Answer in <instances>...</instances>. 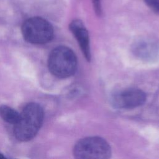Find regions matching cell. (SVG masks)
Returning a JSON list of instances; mask_svg holds the SVG:
<instances>
[{
  "instance_id": "cell-3",
  "label": "cell",
  "mask_w": 159,
  "mask_h": 159,
  "mask_svg": "<svg viewBox=\"0 0 159 159\" xmlns=\"http://www.w3.org/2000/svg\"><path fill=\"white\" fill-rule=\"evenodd\" d=\"M22 34L24 39L30 43L44 44L52 39L53 29L47 20L34 17L23 23Z\"/></svg>"
},
{
  "instance_id": "cell-10",
  "label": "cell",
  "mask_w": 159,
  "mask_h": 159,
  "mask_svg": "<svg viewBox=\"0 0 159 159\" xmlns=\"http://www.w3.org/2000/svg\"><path fill=\"white\" fill-rule=\"evenodd\" d=\"M2 158H4V156H3L2 154L0 153V159H2Z\"/></svg>"
},
{
  "instance_id": "cell-9",
  "label": "cell",
  "mask_w": 159,
  "mask_h": 159,
  "mask_svg": "<svg viewBox=\"0 0 159 159\" xmlns=\"http://www.w3.org/2000/svg\"><path fill=\"white\" fill-rule=\"evenodd\" d=\"M94 10L98 16H100L102 14V7L100 0H91Z\"/></svg>"
},
{
  "instance_id": "cell-5",
  "label": "cell",
  "mask_w": 159,
  "mask_h": 159,
  "mask_svg": "<svg viewBox=\"0 0 159 159\" xmlns=\"http://www.w3.org/2000/svg\"><path fill=\"white\" fill-rule=\"evenodd\" d=\"M146 100L145 94L140 89L130 88L114 95L112 101L118 108L131 109L142 105Z\"/></svg>"
},
{
  "instance_id": "cell-1",
  "label": "cell",
  "mask_w": 159,
  "mask_h": 159,
  "mask_svg": "<svg viewBox=\"0 0 159 159\" xmlns=\"http://www.w3.org/2000/svg\"><path fill=\"white\" fill-rule=\"evenodd\" d=\"M43 111L38 104H27L20 114L17 122L14 124V134L22 142L32 139L40 129L43 120Z\"/></svg>"
},
{
  "instance_id": "cell-4",
  "label": "cell",
  "mask_w": 159,
  "mask_h": 159,
  "mask_svg": "<svg viewBox=\"0 0 159 159\" xmlns=\"http://www.w3.org/2000/svg\"><path fill=\"white\" fill-rule=\"evenodd\" d=\"M73 153L76 158H109L111 150L109 143L98 137H89L78 141L75 145Z\"/></svg>"
},
{
  "instance_id": "cell-7",
  "label": "cell",
  "mask_w": 159,
  "mask_h": 159,
  "mask_svg": "<svg viewBox=\"0 0 159 159\" xmlns=\"http://www.w3.org/2000/svg\"><path fill=\"white\" fill-rule=\"evenodd\" d=\"M0 117L5 122L14 125L19 120L20 114L11 107L2 105L0 106Z\"/></svg>"
},
{
  "instance_id": "cell-2",
  "label": "cell",
  "mask_w": 159,
  "mask_h": 159,
  "mask_svg": "<svg viewBox=\"0 0 159 159\" xmlns=\"http://www.w3.org/2000/svg\"><path fill=\"white\" fill-rule=\"evenodd\" d=\"M48 66L50 71L60 78L73 75L77 67V60L74 52L68 47L59 46L49 55Z\"/></svg>"
},
{
  "instance_id": "cell-6",
  "label": "cell",
  "mask_w": 159,
  "mask_h": 159,
  "mask_svg": "<svg viewBox=\"0 0 159 159\" xmlns=\"http://www.w3.org/2000/svg\"><path fill=\"white\" fill-rule=\"evenodd\" d=\"M70 29L78 40L86 58L89 60L91 58L89 39L88 30L84 24L80 20L75 19L70 23Z\"/></svg>"
},
{
  "instance_id": "cell-8",
  "label": "cell",
  "mask_w": 159,
  "mask_h": 159,
  "mask_svg": "<svg viewBox=\"0 0 159 159\" xmlns=\"http://www.w3.org/2000/svg\"><path fill=\"white\" fill-rule=\"evenodd\" d=\"M144 1L152 11L159 14V0H144Z\"/></svg>"
}]
</instances>
